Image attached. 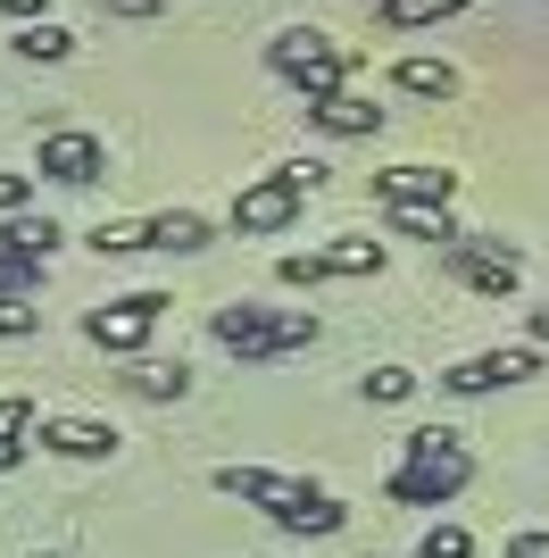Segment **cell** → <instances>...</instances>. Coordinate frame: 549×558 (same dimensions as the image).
Returning a JSON list of instances; mask_svg holds the SVG:
<instances>
[{"label":"cell","instance_id":"obj_1","mask_svg":"<svg viewBox=\"0 0 549 558\" xmlns=\"http://www.w3.org/2000/svg\"><path fill=\"white\" fill-rule=\"evenodd\" d=\"M208 333H217V350H233L242 367H258V359H283V350H308L317 342V308H258V301H225L217 317H208Z\"/></svg>","mask_w":549,"mask_h":558},{"label":"cell","instance_id":"obj_2","mask_svg":"<svg viewBox=\"0 0 549 558\" xmlns=\"http://www.w3.org/2000/svg\"><path fill=\"white\" fill-rule=\"evenodd\" d=\"M325 184L317 159H292V167H267V175H251V184L233 192V233L242 242H267V233H283L300 217V201Z\"/></svg>","mask_w":549,"mask_h":558},{"label":"cell","instance_id":"obj_3","mask_svg":"<svg viewBox=\"0 0 549 558\" xmlns=\"http://www.w3.org/2000/svg\"><path fill=\"white\" fill-rule=\"evenodd\" d=\"M267 68L317 100V93H342L350 75H358V50H342L333 34H317V25H283V34L267 43Z\"/></svg>","mask_w":549,"mask_h":558},{"label":"cell","instance_id":"obj_4","mask_svg":"<svg viewBox=\"0 0 549 558\" xmlns=\"http://www.w3.org/2000/svg\"><path fill=\"white\" fill-rule=\"evenodd\" d=\"M167 308H175L167 292H117V301H100V308L84 317V333H91L100 350H117V359H134V350L150 342V333H159V317H167Z\"/></svg>","mask_w":549,"mask_h":558},{"label":"cell","instance_id":"obj_5","mask_svg":"<svg viewBox=\"0 0 549 558\" xmlns=\"http://www.w3.org/2000/svg\"><path fill=\"white\" fill-rule=\"evenodd\" d=\"M441 267H450L457 283H475L483 301H508V292L525 283V258L508 251V242H491V233H457L450 251H441Z\"/></svg>","mask_w":549,"mask_h":558},{"label":"cell","instance_id":"obj_6","mask_svg":"<svg viewBox=\"0 0 549 558\" xmlns=\"http://www.w3.org/2000/svg\"><path fill=\"white\" fill-rule=\"evenodd\" d=\"M466 475H475V459L466 450H450V459H416V466H391V500L400 509H450L457 492H466Z\"/></svg>","mask_w":549,"mask_h":558},{"label":"cell","instance_id":"obj_7","mask_svg":"<svg viewBox=\"0 0 549 558\" xmlns=\"http://www.w3.org/2000/svg\"><path fill=\"white\" fill-rule=\"evenodd\" d=\"M34 167H42L50 184L84 192V184H100V175H109V142L84 134V125H50V134H42V159H34Z\"/></svg>","mask_w":549,"mask_h":558},{"label":"cell","instance_id":"obj_8","mask_svg":"<svg viewBox=\"0 0 549 558\" xmlns=\"http://www.w3.org/2000/svg\"><path fill=\"white\" fill-rule=\"evenodd\" d=\"M541 375V350L516 342V350H475V359H457L450 375H441V392L475 400V392H500V384H533Z\"/></svg>","mask_w":549,"mask_h":558},{"label":"cell","instance_id":"obj_9","mask_svg":"<svg viewBox=\"0 0 549 558\" xmlns=\"http://www.w3.org/2000/svg\"><path fill=\"white\" fill-rule=\"evenodd\" d=\"M375 192H383V209H450L457 175H450V167H425V159H400V167L375 175Z\"/></svg>","mask_w":549,"mask_h":558},{"label":"cell","instance_id":"obj_10","mask_svg":"<svg viewBox=\"0 0 549 558\" xmlns=\"http://www.w3.org/2000/svg\"><path fill=\"white\" fill-rule=\"evenodd\" d=\"M34 442L50 450V459H117V442H125V434H117V425H100V417H34Z\"/></svg>","mask_w":549,"mask_h":558},{"label":"cell","instance_id":"obj_11","mask_svg":"<svg viewBox=\"0 0 549 558\" xmlns=\"http://www.w3.org/2000/svg\"><path fill=\"white\" fill-rule=\"evenodd\" d=\"M308 125L333 134V142H366V134H383V109L342 84V93H317V100H308Z\"/></svg>","mask_w":549,"mask_h":558},{"label":"cell","instance_id":"obj_12","mask_svg":"<svg viewBox=\"0 0 549 558\" xmlns=\"http://www.w3.org/2000/svg\"><path fill=\"white\" fill-rule=\"evenodd\" d=\"M274 525H283V534H300V542H308V534H342V525H350V509H342V500H333V492L300 484L292 500L274 509Z\"/></svg>","mask_w":549,"mask_h":558},{"label":"cell","instance_id":"obj_13","mask_svg":"<svg viewBox=\"0 0 549 558\" xmlns=\"http://www.w3.org/2000/svg\"><path fill=\"white\" fill-rule=\"evenodd\" d=\"M217 492H225V500H251V509L274 517L300 492V475H274V466H217Z\"/></svg>","mask_w":549,"mask_h":558},{"label":"cell","instance_id":"obj_14","mask_svg":"<svg viewBox=\"0 0 549 558\" xmlns=\"http://www.w3.org/2000/svg\"><path fill=\"white\" fill-rule=\"evenodd\" d=\"M391 93H408V100H450V93H457V68H450V59L408 50V59H391Z\"/></svg>","mask_w":549,"mask_h":558},{"label":"cell","instance_id":"obj_15","mask_svg":"<svg viewBox=\"0 0 549 558\" xmlns=\"http://www.w3.org/2000/svg\"><path fill=\"white\" fill-rule=\"evenodd\" d=\"M117 384L134 400H192V367H183V359H134Z\"/></svg>","mask_w":549,"mask_h":558},{"label":"cell","instance_id":"obj_16","mask_svg":"<svg viewBox=\"0 0 549 558\" xmlns=\"http://www.w3.org/2000/svg\"><path fill=\"white\" fill-rule=\"evenodd\" d=\"M142 251H208V217H200V209H159V217H142Z\"/></svg>","mask_w":549,"mask_h":558},{"label":"cell","instance_id":"obj_17","mask_svg":"<svg viewBox=\"0 0 549 558\" xmlns=\"http://www.w3.org/2000/svg\"><path fill=\"white\" fill-rule=\"evenodd\" d=\"M466 0H375V17L391 25V34H425V25H450Z\"/></svg>","mask_w":549,"mask_h":558},{"label":"cell","instance_id":"obj_18","mask_svg":"<svg viewBox=\"0 0 549 558\" xmlns=\"http://www.w3.org/2000/svg\"><path fill=\"white\" fill-rule=\"evenodd\" d=\"M325 276H383V242H366V233H342V242H325Z\"/></svg>","mask_w":549,"mask_h":558},{"label":"cell","instance_id":"obj_19","mask_svg":"<svg viewBox=\"0 0 549 558\" xmlns=\"http://www.w3.org/2000/svg\"><path fill=\"white\" fill-rule=\"evenodd\" d=\"M9 50H17V59H34V68H59V59L75 50V34L42 17V25H17V43H9Z\"/></svg>","mask_w":549,"mask_h":558},{"label":"cell","instance_id":"obj_20","mask_svg":"<svg viewBox=\"0 0 549 558\" xmlns=\"http://www.w3.org/2000/svg\"><path fill=\"white\" fill-rule=\"evenodd\" d=\"M391 233H408V242H434V251H450V242H457L450 209H391Z\"/></svg>","mask_w":549,"mask_h":558},{"label":"cell","instance_id":"obj_21","mask_svg":"<svg viewBox=\"0 0 549 558\" xmlns=\"http://www.w3.org/2000/svg\"><path fill=\"white\" fill-rule=\"evenodd\" d=\"M450 450H466L450 425H408V434H400V466H416V459H450Z\"/></svg>","mask_w":549,"mask_h":558},{"label":"cell","instance_id":"obj_22","mask_svg":"<svg viewBox=\"0 0 549 558\" xmlns=\"http://www.w3.org/2000/svg\"><path fill=\"white\" fill-rule=\"evenodd\" d=\"M358 392L375 400V409H400V400L416 392V367H366V375H358Z\"/></svg>","mask_w":549,"mask_h":558},{"label":"cell","instance_id":"obj_23","mask_svg":"<svg viewBox=\"0 0 549 558\" xmlns=\"http://www.w3.org/2000/svg\"><path fill=\"white\" fill-rule=\"evenodd\" d=\"M34 292H42V258L0 251V301H34Z\"/></svg>","mask_w":549,"mask_h":558},{"label":"cell","instance_id":"obj_24","mask_svg":"<svg viewBox=\"0 0 549 558\" xmlns=\"http://www.w3.org/2000/svg\"><path fill=\"white\" fill-rule=\"evenodd\" d=\"M416 558H475V534H466L457 517H441V525H425V542H416Z\"/></svg>","mask_w":549,"mask_h":558},{"label":"cell","instance_id":"obj_25","mask_svg":"<svg viewBox=\"0 0 549 558\" xmlns=\"http://www.w3.org/2000/svg\"><path fill=\"white\" fill-rule=\"evenodd\" d=\"M91 251H100V258H125V251H142V217H117V226L100 217V226H91Z\"/></svg>","mask_w":549,"mask_h":558},{"label":"cell","instance_id":"obj_26","mask_svg":"<svg viewBox=\"0 0 549 558\" xmlns=\"http://www.w3.org/2000/svg\"><path fill=\"white\" fill-rule=\"evenodd\" d=\"M34 417H42V409L25 392H0V442H34Z\"/></svg>","mask_w":549,"mask_h":558},{"label":"cell","instance_id":"obj_27","mask_svg":"<svg viewBox=\"0 0 549 558\" xmlns=\"http://www.w3.org/2000/svg\"><path fill=\"white\" fill-rule=\"evenodd\" d=\"M34 326H42V308H34V301H0V342H25Z\"/></svg>","mask_w":549,"mask_h":558},{"label":"cell","instance_id":"obj_28","mask_svg":"<svg viewBox=\"0 0 549 558\" xmlns=\"http://www.w3.org/2000/svg\"><path fill=\"white\" fill-rule=\"evenodd\" d=\"M274 276H283V283H325V258L317 251H283V258H274Z\"/></svg>","mask_w":549,"mask_h":558},{"label":"cell","instance_id":"obj_29","mask_svg":"<svg viewBox=\"0 0 549 558\" xmlns=\"http://www.w3.org/2000/svg\"><path fill=\"white\" fill-rule=\"evenodd\" d=\"M25 201H34V175H9V167H0V217H25Z\"/></svg>","mask_w":549,"mask_h":558},{"label":"cell","instance_id":"obj_30","mask_svg":"<svg viewBox=\"0 0 549 558\" xmlns=\"http://www.w3.org/2000/svg\"><path fill=\"white\" fill-rule=\"evenodd\" d=\"M500 558H549V525H525V534H508Z\"/></svg>","mask_w":549,"mask_h":558},{"label":"cell","instance_id":"obj_31","mask_svg":"<svg viewBox=\"0 0 549 558\" xmlns=\"http://www.w3.org/2000/svg\"><path fill=\"white\" fill-rule=\"evenodd\" d=\"M100 9H109V17H134V25H142V17H159L167 0H100Z\"/></svg>","mask_w":549,"mask_h":558},{"label":"cell","instance_id":"obj_32","mask_svg":"<svg viewBox=\"0 0 549 558\" xmlns=\"http://www.w3.org/2000/svg\"><path fill=\"white\" fill-rule=\"evenodd\" d=\"M0 17H17V25H42V17H50V0H0Z\"/></svg>","mask_w":549,"mask_h":558},{"label":"cell","instance_id":"obj_33","mask_svg":"<svg viewBox=\"0 0 549 558\" xmlns=\"http://www.w3.org/2000/svg\"><path fill=\"white\" fill-rule=\"evenodd\" d=\"M25 450H34V442H0V475H9V466H25Z\"/></svg>","mask_w":549,"mask_h":558},{"label":"cell","instance_id":"obj_34","mask_svg":"<svg viewBox=\"0 0 549 558\" xmlns=\"http://www.w3.org/2000/svg\"><path fill=\"white\" fill-rule=\"evenodd\" d=\"M533 342H549V308H533Z\"/></svg>","mask_w":549,"mask_h":558},{"label":"cell","instance_id":"obj_35","mask_svg":"<svg viewBox=\"0 0 549 558\" xmlns=\"http://www.w3.org/2000/svg\"><path fill=\"white\" fill-rule=\"evenodd\" d=\"M25 558H68V550H25Z\"/></svg>","mask_w":549,"mask_h":558}]
</instances>
